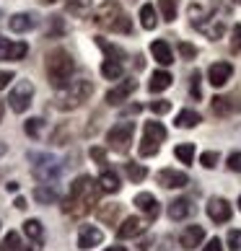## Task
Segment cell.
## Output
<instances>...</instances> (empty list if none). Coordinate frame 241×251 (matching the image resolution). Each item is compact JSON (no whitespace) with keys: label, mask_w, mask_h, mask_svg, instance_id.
Returning a JSON list of instances; mask_svg holds the SVG:
<instances>
[{"label":"cell","mask_w":241,"mask_h":251,"mask_svg":"<svg viewBox=\"0 0 241 251\" xmlns=\"http://www.w3.org/2000/svg\"><path fill=\"white\" fill-rule=\"evenodd\" d=\"M143 230V220L140 218H125V223L117 228V238H135Z\"/></svg>","instance_id":"cell-22"},{"label":"cell","mask_w":241,"mask_h":251,"mask_svg":"<svg viewBox=\"0 0 241 251\" xmlns=\"http://www.w3.org/2000/svg\"><path fill=\"white\" fill-rule=\"evenodd\" d=\"M135 204H137V210H143V212H145V218L151 220V223L159 218V202H156V197H153L151 192L135 194Z\"/></svg>","instance_id":"cell-18"},{"label":"cell","mask_w":241,"mask_h":251,"mask_svg":"<svg viewBox=\"0 0 241 251\" xmlns=\"http://www.w3.org/2000/svg\"><path fill=\"white\" fill-rule=\"evenodd\" d=\"M208 215H210L213 223H218V226H220V223H228L231 215H234L231 202L223 200V197H210V202H208Z\"/></svg>","instance_id":"cell-12"},{"label":"cell","mask_w":241,"mask_h":251,"mask_svg":"<svg viewBox=\"0 0 241 251\" xmlns=\"http://www.w3.org/2000/svg\"><path fill=\"white\" fill-rule=\"evenodd\" d=\"M0 251H24V246H21V236H18L16 230H11V233L3 238V244H0Z\"/></svg>","instance_id":"cell-35"},{"label":"cell","mask_w":241,"mask_h":251,"mask_svg":"<svg viewBox=\"0 0 241 251\" xmlns=\"http://www.w3.org/2000/svg\"><path fill=\"white\" fill-rule=\"evenodd\" d=\"M239 210H241V194H239Z\"/></svg>","instance_id":"cell-58"},{"label":"cell","mask_w":241,"mask_h":251,"mask_svg":"<svg viewBox=\"0 0 241 251\" xmlns=\"http://www.w3.org/2000/svg\"><path fill=\"white\" fill-rule=\"evenodd\" d=\"M151 54L156 57V62H159V65H163V68L174 62V54H171L169 44H166L163 39H156V42H151Z\"/></svg>","instance_id":"cell-21"},{"label":"cell","mask_w":241,"mask_h":251,"mask_svg":"<svg viewBox=\"0 0 241 251\" xmlns=\"http://www.w3.org/2000/svg\"><path fill=\"white\" fill-rule=\"evenodd\" d=\"M99 187H101V192H107V194H114V192H119V176L114 174V171H109V169H104L101 171V176H99Z\"/></svg>","instance_id":"cell-23"},{"label":"cell","mask_w":241,"mask_h":251,"mask_svg":"<svg viewBox=\"0 0 241 251\" xmlns=\"http://www.w3.org/2000/svg\"><path fill=\"white\" fill-rule=\"evenodd\" d=\"M151 111L153 114H169L171 111V101H163V99H159V101H151Z\"/></svg>","instance_id":"cell-41"},{"label":"cell","mask_w":241,"mask_h":251,"mask_svg":"<svg viewBox=\"0 0 241 251\" xmlns=\"http://www.w3.org/2000/svg\"><path fill=\"white\" fill-rule=\"evenodd\" d=\"M13 204H16L18 210H26V200H24V197H16V202H13Z\"/></svg>","instance_id":"cell-51"},{"label":"cell","mask_w":241,"mask_h":251,"mask_svg":"<svg viewBox=\"0 0 241 251\" xmlns=\"http://www.w3.org/2000/svg\"><path fill=\"white\" fill-rule=\"evenodd\" d=\"M34 200L39 202V204H54L60 200V194L54 187H50V184H42V187H36L34 189Z\"/></svg>","instance_id":"cell-26"},{"label":"cell","mask_w":241,"mask_h":251,"mask_svg":"<svg viewBox=\"0 0 241 251\" xmlns=\"http://www.w3.org/2000/svg\"><path fill=\"white\" fill-rule=\"evenodd\" d=\"M166 140V127L161 122H156V119H151V122H145L143 127V140H140V155L143 158H151L161 151V143Z\"/></svg>","instance_id":"cell-5"},{"label":"cell","mask_w":241,"mask_h":251,"mask_svg":"<svg viewBox=\"0 0 241 251\" xmlns=\"http://www.w3.org/2000/svg\"><path fill=\"white\" fill-rule=\"evenodd\" d=\"M34 26H36V16H31V13H13L8 18V29L16 31V34H26V31H31Z\"/></svg>","instance_id":"cell-19"},{"label":"cell","mask_w":241,"mask_h":251,"mask_svg":"<svg viewBox=\"0 0 241 251\" xmlns=\"http://www.w3.org/2000/svg\"><path fill=\"white\" fill-rule=\"evenodd\" d=\"M31 161H34V176L39 181H54L60 176V163H57V158H52L47 153H31L29 155Z\"/></svg>","instance_id":"cell-8"},{"label":"cell","mask_w":241,"mask_h":251,"mask_svg":"<svg viewBox=\"0 0 241 251\" xmlns=\"http://www.w3.org/2000/svg\"><path fill=\"white\" fill-rule=\"evenodd\" d=\"M42 127H44V119L34 117V119H26V125H24V132L29 135V137H39V135H42Z\"/></svg>","instance_id":"cell-37"},{"label":"cell","mask_w":241,"mask_h":251,"mask_svg":"<svg viewBox=\"0 0 241 251\" xmlns=\"http://www.w3.org/2000/svg\"><path fill=\"white\" fill-rule=\"evenodd\" d=\"M135 68H137V70H143V68H145V60L140 57V54H137V57H135Z\"/></svg>","instance_id":"cell-52"},{"label":"cell","mask_w":241,"mask_h":251,"mask_svg":"<svg viewBox=\"0 0 241 251\" xmlns=\"http://www.w3.org/2000/svg\"><path fill=\"white\" fill-rule=\"evenodd\" d=\"M122 62H117V60H104L101 62V75L109 78V80H117V78H122Z\"/></svg>","instance_id":"cell-29"},{"label":"cell","mask_w":241,"mask_h":251,"mask_svg":"<svg viewBox=\"0 0 241 251\" xmlns=\"http://www.w3.org/2000/svg\"><path fill=\"white\" fill-rule=\"evenodd\" d=\"M140 24H143V29H156V24H159V18H156V8L151 5V3H145L143 8H140Z\"/></svg>","instance_id":"cell-30"},{"label":"cell","mask_w":241,"mask_h":251,"mask_svg":"<svg viewBox=\"0 0 241 251\" xmlns=\"http://www.w3.org/2000/svg\"><path fill=\"white\" fill-rule=\"evenodd\" d=\"M179 54L184 60H194V57H197V47L189 44V42H179Z\"/></svg>","instance_id":"cell-42"},{"label":"cell","mask_w":241,"mask_h":251,"mask_svg":"<svg viewBox=\"0 0 241 251\" xmlns=\"http://www.w3.org/2000/svg\"><path fill=\"white\" fill-rule=\"evenodd\" d=\"M24 233L29 236L31 241H42V238H44V228H42V223H39V220H34V218H31V220H26V223H24Z\"/></svg>","instance_id":"cell-32"},{"label":"cell","mask_w":241,"mask_h":251,"mask_svg":"<svg viewBox=\"0 0 241 251\" xmlns=\"http://www.w3.org/2000/svg\"><path fill=\"white\" fill-rule=\"evenodd\" d=\"M202 251H223V244H220V238H210L208 246L202 249Z\"/></svg>","instance_id":"cell-49"},{"label":"cell","mask_w":241,"mask_h":251,"mask_svg":"<svg viewBox=\"0 0 241 251\" xmlns=\"http://www.w3.org/2000/svg\"><path fill=\"white\" fill-rule=\"evenodd\" d=\"M94 21L101 26V29H107V31L133 34V18L122 11V5H119L117 0H104V3L96 8Z\"/></svg>","instance_id":"cell-2"},{"label":"cell","mask_w":241,"mask_h":251,"mask_svg":"<svg viewBox=\"0 0 241 251\" xmlns=\"http://www.w3.org/2000/svg\"><path fill=\"white\" fill-rule=\"evenodd\" d=\"M156 179H159V184L166 187V189H182V187L189 184V176L184 171H179V169H161L159 174H156Z\"/></svg>","instance_id":"cell-11"},{"label":"cell","mask_w":241,"mask_h":251,"mask_svg":"<svg viewBox=\"0 0 241 251\" xmlns=\"http://www.w3.org/2000/svg\"><path fill=\"white\" fill-rule=\"evenodd\" d=\"M73 70H76V62H73V57H70L68 50L57 47V50H52V52L47 54V78H50V83H52L57 91L65 88V86L70 83Z\"/></svg>","instance_id":"cell-3"},{"label":"cell","mask_w":241,"mask_h":251,"mask_svg":"<svg viewBox=\"0 0 241 251\" xmlns=\"http://www.w3.org/2000/svg\"><path fill=\"white\" fill-rule=\"evenodd\" d=\"M210 106H213V114H215V117L239 114V111H241V96H236V94H231V96H215Z\"/></svg>","instance_id":"cell-9"},{"label":"cell","mask_w":241,"mask_h":251,"mask_svg":"<svg viewBox=\"0 0 241 251\" xmlns=\"http://www.w3.org/2000/svg\"><path fill=\"white\" fill-rule=\"evenodd\" d=\"M228 169L236 171V174L241 171V153H239V151H234V153L228 155Z\"/></svg>","instance_id":"cell-47"},{"label":"cell","mask_w":241,"mask_h":251,"mask_svg":"<svg viewBox=\"0 0 241 251\" xmlns=\"http://www.w3.org/2000/svg\"><path fill=\"white\" fill-rule=\"evenodd\" d=\"M228 249L231 251H241V230L239 228H234L228 233Z\"/></svg>","instance_id":"cell-45"},{"label":"cell","mask_w":241,"mask_h":251,"mask_svg":"<svg viewBox=\"0 0 241 251\" xmlns=\"http://www.w3.org/2000/svg\"><path fill=\"white\" fill-rule=\"evenodd\" d=\"M140 109H143L140 104H130V106L125 109V114H140Z\"/></svg>","instance_id":"cell-50"},{"label":"cell","mask_w":241,"mask_h":251,"mask_svg":"<svg viewBox=\"0 0 241 251\" xmlns=\"http://www.w3.org/2000/svg\"><path fill=\"white\" fill-rule=\"evenodd\" d=\"M91 94H94V83H91V80H73L65 88L57 91V96H54V106L62 109V111L78 109L83 101L91 99Z\"/></svg>","instance_id":"cell-4"},{"label":"cell","mask_w":241,"mask_h":251,"mask_svg":"<svg viewBox=\"0 0 241 251\" xmlns=\"http://www.w3.org/2000/svg\"><path fill=\"white\" fill-rule=\"evenodd\" d=\"M96 44L101 50H104V54H107V60H117V62H122V60H127V54H125V50L122 47H117V44H112V42H107L104 36H96Z\"/></svg>","instance_id":"cell-25"},{"label":"cell","mask_w":241,"mask_h":251,"mask_svg":"<svg viewBox=\"0 0 241 251\" xmlns=\"http://www.w3.org/2000/svg\"><path fill=\"white\" fill-rule=\"evenodd\" d=\"M218 161H220V155L215 153V151H208V153H200V163L205 166V169H215L218 166Z\"/></svg>","instance_id":"cell-39"},{"label":"cell","mask_w":241,"mask_h":251,"mask_svg":"<svg viewBox=\"0 0 241 251\" xmlns=\"http://www.w3.org/2000/svg\"><path fill=\"white\" fill-rule=\"evenodd\" d=\"M231 75H234V65L231 62H213L210 65V70H208V80H210V86H226V83L231 80Z\"/></svg>","instance_id":"cell-13"},{"label":"cell","mask_w":241,"mask_h":251,"mask_svg":"<svg viewBox=\"0 0 241 251\" xmlns=\"http://www.w3.org/2000/svg\"><path fill=\"white\" fill-rule=\"evenodd\" d=\"M16 75H13V73L11 70H0V88H8V83H11Z\"/></svg>","instance_id":"cell-48"},{"label":"cell","mask_w":241,"mask_h":251,"mask_svg":"<svg viewBox=\"0 0 241 251\" xmlns=\"http://www.w3.org/2000/svg\"><path fill=\"white\" fill-rule=\"evenodd\" d=\"M135 88H137V80H133V78L119 80L117 86L107 94V104H109V106H119V104H125V101L135 94Z\"/></svg>","instance_id":"cell-10"},{"label":"cell","mask_w":241,"mask_h":251,"mask_svg":"<svg viewBox=\"0 0 241 251\" xmlns=\"http://www.w3.org/2000/svg\"><path fill=\"white\" fill-rule=\"evenodd\" d=\"M3 111H5V106H3V101H0V122H3Z\"/></svg>","instance_id":"cell-56"},{"label":"cell","mask_w":241,"mask_h":251,"mask_svg":"<svg viewBox=\"0 0 241 251\" xmlns=\"http://www.w3.org/2000/svg\"><path fill=\"white\" fill-rule=\"evenodd\" d=\"M200 70H192V75H189V96L192 99H202V86H200Z\"/></svg>","instance_id":"cell-38"},{"label":"cell","mask_w":241,"mask_h":251,"mask_svg":"<svg viewBox=\"0 0 241 251\" xmlns=\"http://www.w3.org/2000/svg\"><path fill=\"white\" fill-rule=\"evenodd\" d=\"M200 122H202V119H200V114L194 109H182L177 114V119H174V125L182 127V129H192V127H197Z\"/></svg>","instance_id":"cell-24"},{"label":"cell","mask_w":241,"mask_h":251,"mask_svg":"<svg viewBox=\"0 0 241 251\" xmlns=\"http://www.w3.org/2000/svg\"><path fill=\"white\" fill-rule=\"evenodd\" d=\"M171 83H174V78H171L169 70H156L151 75V83H148V91H151V94H161V91H166Z\"/></svg>","instance_id":"cell-20"},{"label":"cell","mask_w":241,"mask_h":251,"mask_svg":"<svg viewBox=\"0 0 241 251\" xmlns=\"http://www.w3.org/2000/svg\"><path fill=\"white\" fill-rule=\"evenodd\" d=\"M133 135H135V122H117L107 132V143L114 153H127L130 145H133Z\"/></svg>","instance_id":"cell-6"},{"label":"cell","mask_w":241,"mask_h":251,"mask_svg":"<svg viewBox=\"0 0 241 251\" xmlns=\"http://www.w3.org/2000/svg\"><path fill=\"white\" fill-rule=\"evenodd\" d=\"M231 52L234 54L241 52V24H236L234 29H231Z\"/></svg>","instance_id":"cell-40"},{"label":"cell","mask_w":241,"mask_h":251,"mask_svg":"<svg viewBox=\"0 0 241 251\" xmlns=\"http://www.w3.org/2000/svg\"><path fill=\"white\" fill-rule=\"evenodd\" d=\"M5 189H8V192H18V184H16V181H8Z\"/></svg>","instance_id":"cell-53"},{"label":"cell","mask_w":241,"mask_h":251,"mask_svg":"<svg viewBox=\"0 0 241 251\" xmlns=\"http://www.w3.org/2000/svg\"><path fill=\"white\" fill-rule=\"evenodd\" d=\"M99 194H101L99 181H94L91 176L83 174L70 184V194L62 202V212L65 215H73V218L88 215L94 210V204H99Z\"/></svg>","instance_id":"cell-1"},{"label":"cell","mask_w":241,"mask_h":251,"mask_svg":"<svg viewBox=\"0 0 241 251\" xmlns=\"http://www.w3.org/2000/svg\"><path fill=\"white\" fill-rule=\"evenodd\" d=\"M159 11H161V18L163 21H174L177 18V3L174 0H159Z\"/></svg>","instance_id":"cell-36"},{"label":"cell","mask_w":241,"mask_h":251,"mask_svg":"<svg viewBox=\"0 0 241 251\" xmlns=\"http://www.w3.org/2000/svg\"><path fill=\"white\" fill-rule=\"evenodd\" d=\"M194 212V204L189 197H179V200H171L169 202V218L177 223V220H184V218H189Z\"/></svg>","instance_id":"cell-17"},{"label":"cell","mask_w":241,"mask_h":251,"mask_svg":"<svg viewBox=\"0 0 241 251\" xmlns=\"http://www.w3.org/2000/svg\"><path fill=\"white\" fill-rule=\"evenodd\" d=\"M101 241H104V233H101L99 228H94V226H80V230H78V249L88 251V249L99 246Z\"/></svg>","instance_id":"cell-15"},{"label":"cell","mask_w":241,"mask_h":251,"mask_svg":"<svg viewBox=\"0 0 241 251\" xmlns=\"http://www.w3.org/2000/svg\"><path fill=\"white\" fill-rule=\"evenodd\" d=\"M104 251H127L125 246H109V249H104Z\"/></svg>","instance_id":"cell-55"},{"label":"cell","mask_w":241,"mask_h":251,"mask_svg":"<svg viewBox=\"0 0 241 251\" xmlns=\"http://www.w3.org/2000/svg\"><path fill=\"white\" fill-rule=\"evenodd\" d=\"M91 5H94V0H65V8H68V13L76 16V18L88 16Z\"/></svg>","instance_id":"cell-27"},{"label":"cell","mask_w":241,"mask_h":251,"mask_svg":"<svg viewBox=\"0 0 241 251\" xmlns=\"http://www.w3.org/2000/svg\"><path fill=\"white\" fill-rule=\"evenodd\" d=\"M148 249H151V238H148V241H143V244H140V251H148Z\"/></svg>","instance_id":"cell-54"},{"label":"cell","mask_w":241,"mask_h":251,"mask_svg":"<svg viewBox=\"0 0 241 251\" xmlns=\"http://www.w3.org/2000/svg\"><path fill=\"white\" fill-rule=\"evenodd\" d=\"M31 99H34V83L31 80H18L11 88V94H8V106H11L16 114H24V111L31 106Z\"/></svg>","instance_id":"cell-7"},{"label":"cell","mask_w":241,"mask_h":251,"mask_svg":"<svg viewBox=\"0 0 241 251\" xmlns=\"http://www.w3.org/2000/svg\"><path fill=\"white\" fill-rule=\"evenodd\" d=\"M11 52H13V42H8L3 34H0V62L3 60H11Z\"/></svg>","instance_id":"cell-43"},{"label":"cell","mask_w":241,"mask_h":251,"mask_svg":"<svg viewBox=\"0 0 241 251\" xmlns=\"http://www.w3.org/2000/svg\"><path fill=\"white\" fill-rule=\"evenodd\" d=\"M96 218L107 226H117V218H119V204H101L96 210Z\"/></svg>","instance_id":"cell-28"},{"label":"cell","mask_w":241,"mask_h":251,"mask_svg":"<svg viewBox=\"0 0 241 251\" xmlns=\"http://www.w3.org/2000/svg\"><path fill=\"white\" fill-rule=\"evenodd\" d=\"M192 26H194L197 31L205 34L208 39H220V36H223V31H226V24L220 21L218 16H208V21H194Z\"/></svg>","instance_id":"cell-14"},{"label":"cell","mask_w":241,"mask_h":251,"mask_svg":"<svg viewBox=\"0 0 241 251\" xmlns=\"http://www.w3.org/2000/svg\"><path fill=\"white\" fill-rule=\"evenodd\" d=\"M65 34V21L60 16H50V26H47V39H57Z\"/></svg>","instance_id":"cell-33"},{"label":"cell","mask_w":241,"mask_h":251,"mask_svg":"<svg viewBox=\"0 0 241 251\" xmlns=\"http://www.w3.org/2000/svg\"><path fill=\"white\" fill-rule=\"evenodd\" d=\"M88 155L94 158L99 166H104V163H107V151H104V148H96V145H94V148L88 151Z\"/></svg>","instance_id":"cell-46"},{"label":"cell","mask_w":241,"mask_h":251,"mask_svg":"<svg viewBox=\"0 0 241 251\" xmlns=\"http://www.w3.org/2000/svg\"><path fill=\"white\" fill-rule=\"evenodd\" d=\"M202 238H205V230H202V226H187L179 233V244L187 249V251H194L200 244H202Z\"/></svg>","instance_id":"cell-16"},{"label":"cell","mask_w":241,"mask_h":251,"mask_svg":"<svg viewBox=\"0 0 241 251\" xmlns=\"http://www.w3.org/2000/svg\"><path fill=\"white\" fill-rule=\"evenodd\" d=\"M234 3H241V0H234Z\"/></svg>","instance_id":"cell-59"},{"label":"cell","mask_w":241,"mask_h":251,"mask_svg":"<svg viewBox=\"0 0 241 251\" xmlns=\"http://www.w3.org/2000/svg\"><path fill=\"white\" fill-rule=\"evenodd\" d=\"M26 54H29V44H26V42H16L13 52H11V60H24Z\"/></svg>","instance_id":"cell-44"},{"label":"cell","mask_w":241,"mask_h":251,"mask_svg":"<svg viewBox=\"0 0 241 251\" xmlns=\"http://www.w3.org/2000/svg\"><path fill=\"white\" fill-rule=\"evenodd\" d=\"M39 3H44V5H52V3H54V0H39Z\"/></svg>","instance_id":"cell-57"},{"label":"cell","mask_w":241,"mask_h":251,"mask_svg":"<svg viewBox=\"0 0 241 251\" xmlns=\"http://www.w3.org/2000/svg\"><path fill=\"white\" fill-rule=\"evenodd\" d=\"M125 174H127V179L133 184H137V181H143L148 176V169L140 166V163H125Z\"/></svg>","instance_id":"cell-31"},{"label":"cell","mask_w":241,"mask_h":251,"mask_svg":"<svg viewBox=\"0 0 241 251\" xmlns=\"http://www.w3.org/2000/svg\"><path fill=\"white\" fill-rule=\"evenodd\" d=\"M174 155H177L182 163H192L194 161V145L192 143H182V145L174 148Z\"/></svg>","instance_id":"cell-34"}]
</instances>
